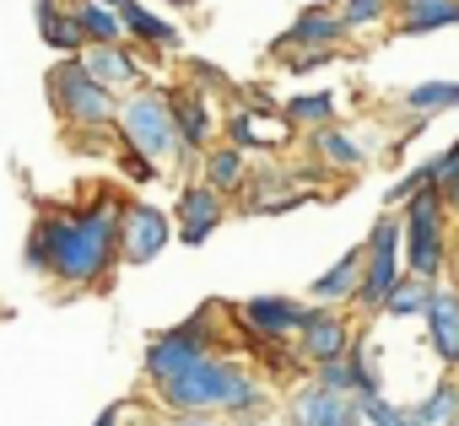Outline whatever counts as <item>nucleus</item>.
<instances>
[{"label": "nucleus", "mask_w": 459, "mask_h": 426, "mask_svg": "<svg viewBox=\"0 0 459 426\" xmlns=\"http://www.w3.org/2000/svg\"><path fill=\"white\" fill-rule=\"evenodd\" d=\"M119 222H125L119 194H92L87 205L39 217V227L49 238V276L76 292L103 286L119 265Z\"/></svg>", "instance_id": "nucleus-1"}, {"label": "nucleus", "mask_w": 459, "mask_h": 426, "mask_svg": "<svg viewBox=\"0 0 459 426\" xmlns=\"http://www.w3.org/2000/svg\"><path fill=\"white\" fill-rule=\"evenodd\" d=\"M157 405L178 410V415H233V421H244V415H265L271 394H265L260 372H249L244 362L211 351L189 372H178L173 383H162Z\"/></svg>", "instance_id": "nucleus-2"}, {"label": "nucleus", "mask_w": 459, "mask_h": 426, "mask_svg": "<svg viewBox=\"0 0 459 426\" xmlns=\"http://www.w3.org/2000/svg\"><path fill=\"white\" fill-rule=\"evenodd\" d=\"M114 135L119 146L141 151L146 162H173L184 157L178 151V124H173V98L168 87H135L119 98V114H114Z\"/></svg>", "instance_id": "nucleus-3"}, {"label": "nucleus", "mask_w": 459, "mask_h": 426, "mask_svg": "<svg viewBox=\"0 0 459 426\" xmlns=\"http://www.w3.org/2000/svg\"><path fill=\"white\" fill-rule=\"evenodd\" d=\"M443 222H448L443 189H416V194L400 205V233H405L400 254H405V276L432 281V286L443 281V270H448V233H443Z\"/></svg>", "instance_id": "nucleus-4"}, {"label": "nucleus", "mask_w": 459, "mask_h": 426, "mask_svg": "<svg viewBox=\"0 0 459 426\" xmlns=\"http://www.w3.org/2000/svg\"><path fill=\"white\" fill-rule=\"evenodd\" d=\"M221 319H227V308H221V302H205V308L189 313L184 324L162 329V335L146 345V378H152V388L173 383V378L189 372L200 356H211V351H216V324H221Z\"/></svg>", "instance_id": "nucleus-5"}, {"label": "nucleus", "mask_w": 459, "mask_h": 426, "mask_svg": "<svg viewBox=\"0 0 459 426\" xmlns=\"http://www.w3.org/2000/svg\"><path fill=\"white\" fill-rule=\"evenodd\" d=\"M405 233H400V210H384L368 233L362 249V286H357V308L362 313H384V302L394 297V286L405 281V254H400Z\"/></svg>", "instance_id": "nucleus-6"}, {"label": "nucleus", "mask_w": 459, "mask_h": 426, "mask_svg": "<svg viewBox=\"0 0 459 426\" xmlns=\"http://www.w3.org/2000/svg\"><path fill=\"white\" fill-rule=\"evenodd\" d=\"M49 108L71 124V130H114V114H119V98L103 92L82 60H60L49 71Z\"/></svg>", "instance_id": "nucleus-7"}, {"label": "nucleus", "mask_w": 459, "mask_h": 426, "mask_svg": "<svg viewBox=\"0 0 459 426\" xmlns=\"http://www.w3.org/2000/svg\"><path fill=\"white\" fill-rule=\"evenodd\" d=\"M173 243V210L152 200H130L119 222V265H152Z\"/></svg>", "instance_id": "nucleus-8"}, {"label": "nucleus", "mask_w": 459, "mask_h": 426, "mask_svg": "<svg viewBox=\"0 0 459 426\" xmlns=\"http://www.w3.org/2000/svg\"><path fill=\"white\" fill-rule=\"evenodd\" d=\"M173 98V124H178V162H200L211 146H216V135H221V114H216V103L205 98V92H195V87H173L168 92Z\"/></svg>", "instance_id": "nucleus-9"}, {"label": "nucleus", "mask_w": 459, "mask_h": 426, "mask_svg": "<svg viewBox=\"0 0 459 426\" xmlns=\"http://www.w3.org/2000/svg\"><path fill=\"white\" fill-rule=\"evenodd\" d=\"M287 426H362V399L357 394H335V388L308 378L287 399Z\"/></svg>", "instance_id": "nucleus-10"}, {"label": "nucleus", "mask_w": 459, "mask_h": 426, "mask_svg": "<svg viewBox=\"0 0 459 426\" xmlns=\"http://www.w3.org/2000/svg\"><path fill=\"white\" fill-rule=\"evenodd\" d=\"M227 222V200L205 183H184L178 189V205H173V238L184 249H200L216 227Z\"/></svg>", "instance_id": "nucleus-11"}, {"label": "nucleus", "mask_w": 459, "mask_h": 426, "mask_svg": "<svg viewBox=\"0 0 459 426\" xmlns=\"http://www.w3.org/2000/svg\"><path fill=\"white\" fill-rule=\"evenodd\" d=\"M351 319L341 313V308H314L308 302V313H303V329H298V351H303V362H314V367H325V362H341L346 351H351Z\"/></svg>", "instance_id": "nucleus-12"}, {"label": "nucleus", "mask_w": 459, "mask_h": 426, "mask_svg": "<svg viewBox=\"0 0 459 426\" xmlns=\"http://www.w3.org/2000/svg\"><path fill=\"white\" fill-rule=\"evenodd\" d=\"M341 38H346V28H341L335 6H303L287 22V33L276 38V55H314V49H335Z\"/></svg>", "instance_id": "nucleus-13"}, {"label": "nucleus", "mask_w": 459, "mask_h": 426, "mask_svg": "<svg viewBox=\"0 0 459 426\" xmlns=\"http://www.w3.org/2000/svg\"><path fill=\"white\" fill-rule=\"evenodd\" d=\"M303 302H292V297H249L244 308H238V324L265 345V340H298V329H303Z\"/></svg>", "instance_id": "nucleus-14"}, {"label": "nucleus", "mask_w": 459, "mask_h": 426, "mask_svg": "<svg viewBox=\"0 0 459 426\" xmlns=\"http://www.w3.org/2000/svg\"><path fill=\"white\" fill-rule=\"evenodd\" d=\"M82 71H87L103 92H114V98L135 92V81H141V60L130 55V44H92V49L82 55Z\"/></svg>", "instance_id": "nucleus-15"}, {"label": "nucleus", "mask_w": 459, "mask_h": 426, "mask_svg": "<svg viewBox=\"0 0 459 426\" xmlns=\"http://www.w3.org/2000/svg\"><path fill=\"white\" fill-rule=\"evenodd\" d=\"M200 183L205 189H216L221 200L227 194H244L249 183H255V167H249V151H238V146H227V141H216L205 157H200Z\"/></svg>", "instance_id": "nucleus-16"}, {"label": "nucleus", "mask_w": 459, "mask_h": 426, "mask_svg": "<svg viewBox=\"0 0 459 426\" xmlns=\"http://www.w3.org/2000/svg\"><path fill=\"white\" fill-rule=\"evenodd\" d=\"M427 340L437 351L443 367H459V292L454 286H437L432 292V308H427Z\"/></svg>", "instance_id": "nucleus-17"}, {"label": "nucleus", "mask_w": 459, "mask_h": 426, "mask_svg": "<svg viewBox=\"0 0 459 426\" xmlns=\"http://www.w3.org/2000/svg\"><path fill=\"white\" fill-rule=\"evenodd\" d=\"M119 22H125V44H152V49H162V55H173V49L184 44V33H178L168 17H157L146 0H125V6H119Z\"/></svg>", "instance_id": "nucleus-18"}, {"label": "nucleus", "mask_w": 459, "mask_h": 426, "mask_svg": "<svg viewBox=\"0 0 459 426\" xmlns=\"http://www.w3.org/2000/svg\"><path fill=\"white\" fill-rule=\"evenodd\" d=\"M357 286H362V249L341 254L325 276H314L308 297H314V308H341V302H357Z\"/></svg>", "instance_id": "nucleus-19"}, {"label": "nucleus", "mask_w": 459, "mask_h": 426, "mask_svg": "<svg viewBox=\"0 0 459 426\" xmlns=\"http://www.w3.org/2000/svg\"><path fill=\"white\" fill-rule=\"evenodd\" d=\"M394 28L411 33H443L459 28V0H394Z\"/></svg>", "instance_id": "nucleus-20"}, {"label": "nucleus", "mask_w": 459, "mask_h": 426, "mask_svg": "<svg viewBox=\"0 0 459 426\" xmlns=\"http://www.w3.org/2000/svg\"><path fill=\"white\" fill-rule=\"evenodd\" d=\"M308 146H314V151H319V162H325V167H335V173H357V167L368 162V151H362L341 124L314 130V135H308Z\"/></svg>", "instance_id": "nucleus-21"}, {"label": "nucleus", "mask_w": 459, "mask_h": 426, "mask_svg": "<svg viewBox=\"0 0 459 426\" xmlns=\"http://www.w3.org/2000/svg\"><path fill=\"white\" fill-rule=\"evenodd\" d=\"M454 421H459V383H454V378L432 383V388L411 405V426H454Z\"/></svg>", "instance_id": "nucleus-22"}, {"label": "nucleus", "mask_w": 459, "mask_h": 426, "mask_svg": "<svg viewBox=\"0 0 459 426\" xmlns=\"http://www.w3.org/2000/svg\"><path fill=\"white\" fill-rule=\"evenodd\" d=\"M335 108H341V98L325 87V92H298V98H287V103H281V119H287V124L325 130V124H335Z\"/></svg>", "instance_id": "nucleus-23"}, {"label": "nucleus", "mask_w": 459, "mask_h": 426, "mask_svg": "<svg viewBox=\"0 0 459 426\" xmlns=\"http://www.w3.org/2000/svg\"><path fill=\"white\" fill-rule=\"evenodd\" d=\"M400 103L416 114V119H432V114H448L459 108V81H416L400 92Z\"/></svg>", "instance_id": "nucleus-24"}, {"label": "nucleus", "mask_w": 459, "mask_h": 426, "mask_svg": "<svg viewBox=\"0 0 459 426\" xmlns=\"http://www.w3.org/2000/svg\"><path fill=\"white\" fill-rule=\"evenodd\" d=\"M76 22H82V33H87V49L92 44H125V22H119V12H108V6H87V0H76Z\"/></svg>", "instance_id": "nucleus-25"}, {"label": "nucleus", "mask_w": 459, "mask_h": 426, "mask_svg": "<svg viewBox=\"0 0 459 426\" xmlns=\"http://www.w3.org/2000/svg\"><path fill=\"white\" fill-rule=\"evenodd\" d=\"M432 281H416V276H405L400 286H394V297L384 302V313L389 319H427V308H432Z\"/></svg>", "instance_id": "nucleus-26"}, {"label": "nucleus", "mask_w": 459, "mask_h": 426, "mask_svg": "<svg viewBox=\"0 0 459 426\" xmlns=\"http://www.w3.org/2000/svg\"><path fill=\"white\" fill-rule=\"evenodd\" d=\"M335 17H341L346 33H362V28H378V22L394 17V0H341Z\"/></svg>", "instance_id": "nucleus-27"}, {"label": "nucleus", "mask_w": 459, "mask_h": 426, "mask_svg": "<svg viewBox=\"0 0 459 426\" xmlns=\"http://www.w3.org/2000/svg\"><path fill=\"white\" fill-rule=\"evenodd\" d=\"M416 173H421V183H427V189H448V183H459V141H454L443 157L416 162Z\"/></svg>", "instance_id": "nucleus-28"}, {"label": "nucleus", "mask_w": 459, "mask_h": 426, "mask_svg": "<svg viewBox=\"0 0 459 426\" xmlns=\"http://www.w3.org/2000/svg\"><path fill=\"white\" fill-rule=\"evenodd\" d=\"M362 426H411V405H389L384 394L362 399Z\"/></svg>", "instance_id": "nucleus-29"}, {"label": "nucleus", "mask_w": 459, "mask_h": 426, "mask_svg": "<svg viewBox=\"0 0 459 426\" xmlns=\"http://www.w3.org/2000/svg\"><path fill=\"white\" fill-rule=\"evenodd\" d=\"M152 421V405L146 399H119V405H108L92 426H146Z\"/></svg>", "instance_id": "nucleus-30"}, {"label": "nucleus", "mask_w": 459, "mask_h": 426, "mask_svg": "<svg viewBox=\"0 0 459 426\" xmlns=\"http://www.w3.org/2000/svg\"><path fill=\"white\" fill-rule=\"evenodd\" d=\"M114 167H119L130 183H157V173H162L157 162H146V157H141V151H130V146H119V151H114Z\"/></svg>", "instance_id": "nucleus-31"}, {"label": "nucleus", "mask_w": 459, "mask_h": 426, "mask_svg": "<svg viewBox=\"0 0 459 426\" xmlns=\"http://www.w3.org/2000/svg\"><path fill=\"white\" fill-rule=\"evenodd\" d=\"M22 260H28V270H33V276H49V238H44V227H39V222H33V233H28Z\"/></svg>", "instance_id": "nucleus-32"}, {"label": "nucleus", "mask_w": 459, "mask_h": 426, "mask_svg": "<svg viewBox=\"0 0 459 426\" xmlns=\"http://www.w3.org/2000/svg\"><path fill=\"white\" fill-rule=\"evenodd\" d=\"M314 383H325V388H335V394H351V362L341 356V362L314 367Z\"/></svg>", "instance_id": "nucleus-33"}, {"label": "nucleus", "mask_w": 459, "mask_h": 426, "mask_svg": "<svg viewBox=\"0 0 459 426\" xmlns=\"http://www.w3.org/2000/svg\"><path fill=\"white\" fill-rule=\"evenodd\" d=\"M189 76H195V92H227V76L216 71V65H205V60H189Z\"/></svg>", "instance_id": "nucleus-34"}, {"label": "nucleus", "mask_w": 459, "mask_h": 426, "mask_svg": "<svg viewBox=\"0 0 459 426\" xmlns=\"http://www.w3.org/2000/svg\"><path fill=\"white\" fill-rule=\"evenodd\" d=\"M146 426H221V415H178V410H152V421Z\"/></svg>", "instance_id": "nucleus-35"}, {"label": "nucleus", "mask_w": 459, "mask_h": 426, "mask_svg": "<svg viewBox=\"0 0 459 426\" xmlns=\"http://www.w3.org/2000/svg\"><path fill=\"white\" fill-rule=\"evenodd\" d=\"M330 55H335V49H314V55H292V60H287V71H292V76H303V71H319V65H330Z\"/></svg>", "instance_id": "nucleus-36"}, {"label": "nucleus", "mask_w": 459, "mask_h": 426, "mask_svg": "<svg viewBox=\"0 0 459 426\" xmlns=\"http://www.w3.org/2000/svg\"><path fill=\"white\" fill-rule=\"evenodd\" d=\"M233 426H287V421H276V415H244V421H233Z\"/></svg>", "instance_id": "nucleus-37"}, {"label": "nucleus", "mask_w": 459, "mask_h": 426, "mask_svg": "<svg viewBox=\"0 0 459 426\" xmlns=\"http://www.w3.org/2000/svg\"><path fill=\"white\" fill-rule=\"evenodd\" d=\"M443 205H448V210H459V183H448V189H443Z\"/></svg>", "instance_id": "nucleus-38"}, {"label": "nucleus", "mask_w": 459, "mask_h": 426, "mask_svg": "<svg viewBox=\"0 0 459 426\" xmlns=\"http://www.w3.org/2000/svg\"><path fill=\"white\" fill-rule=\"evenodd\" d=\"M71 6H76V0H71ZM87 6H108V12H119V6H125V0H87Z\"/></svg>", "instance_id": "nucleus-39"}, {"label": "nucleus", "mask_w": 459, "mask_h": 426, "mask_svg": "<svg viewBox=\"0 0 459 426\" xmlns=\"http://www.w3.org/2000/svg\"><path fill=\"white\" fill-rule=\"evenodd\" d=\"M157 6H195V0H157Z\"/></svg>", "instance_id": "nucleus-40"}, {"label": "nucleus", "mask_w": 459, "mask_h": 426, "mask_svg": "<svg viewBox=\"0 0 459 426\" xmlns=\"http://www.w3.org/2000/svg\"><path fill=\"white\" fill-rule=\"evenodd\" d=\"M454 426H459V421H454Z\"/></svg>", "instance_id": "nucleus-41"}]
</instances>
